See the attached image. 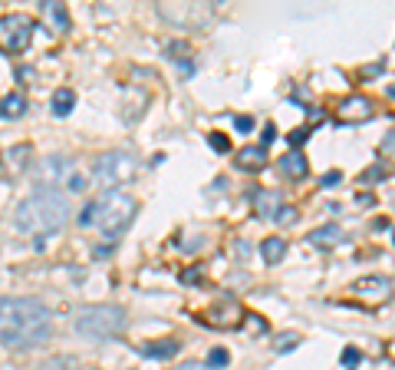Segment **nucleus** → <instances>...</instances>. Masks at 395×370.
Returning a JSON list of instances; mask_svg holds the SVG:
<instances>
[{
  "label": "nucleus",
  "mask_w": 395,
  "mask_h": 370,
  "mask_svg": "<svg viewBox=\"0 0 395 370\" xmlns=\"http://www.w3.org/2000/svg\"><path fill=\"white\" fill-rule=\"evenodd\" d=\"M53 334V314L37 298H0V347L33 350Z\"/></svg>",
  "instance_id": "1"
},
{
  "label": "nucleus",
  "mask_w": 395,
  "mask_h": 370,
  "mask_svg": "<svg viewBox=\"0 0 395 370\" xmlns=\"http://www.w3.org/2000/svg\"><path fill=\"white\" fill-rule=\"evenodd\" d=\"M70 218V199L56 189L40 185L33 195H26L24 202L13 208V229L24 235H49L66 225Z\"/></svg>",
  "instance_id": "2"
},
{
  "label": "nucleus",
  "mask_w": 395,
  "mask_h": 370,
  "mask_svg": "<svg viewBox=\"0 0 395 370\" xmlns=\"http://www.w3.org/2000/svg\"><path fill=\"white\" fill-rule=\"evenodd\" d=\"M136 215H138V202L129 192L115 189V192H106L96 202H89L86 208H83V215H79V225H83V229H86V225H96L106 238H119V235H125V231L132 229Z\"/></svg>",
  "instance_id": "3"
},
{
  "label": "nucleus",
  "mask_w": 395,
  "mask_h": 370,
  "mask_svg": "<svg viewBox=\"0 0 395 370\" xmlns=\"http://www.w3.org/2000/svg\"><path fill=\"white\" fill-rule=\"evenodd\" d=\"M125 331V311L115 305H86L76 311V334L89 341H112Z\"/></svg>",
  "instance_id": "4"
},
{
  "label": "nucleus",
  "mask_w": 395,
  "mask_h": 370,
  "mask_svg": "<svg viewBox=\"0 0 395 370\" xmlns=\"http://www.w3.org/2000/svg\"><path fill=\"white\" fill-rule=\"evenodd\" d=\"M138 172V162L132 153H119V149H112V153L99 155L96 162H92V185L106 192H115L119 185H129V182L136 179Z\"/></svg>",
  "instance_id": "5"
},
{
  "label": "nucleus",
  "mask_w": 395,
  "mask_h": 370,
  "mask_svg": "<svg viewBox=\"0 0 395 370\" xmlns=\"http://www.w3.org/2000/svg\"><path fill=\"white\" fill-rule=\"evenodd\" d=\"M33 17H26V13H7V17H0V47L7 53H24L30 47V40H33Z\"/></svg>",
  "instance_id": "6"
},
{
  "label": "nucleus",
  "mask_w": 395,
  "mask_h": 370,
  "mask_svg": "<svg viewBox=\"0 0 395 370\" xmlns=\"http://www.w3.org/2000/svg\"><path fill=\"white\" fill-rule=\"evenodd\" d=\"M76 172H79L76 162L73 159H63V155H49V159L40 162V182H43V189L60 192V185H70V179H73Z\"/></svg>",
  "instance_id": "7"
},
{
  "label": "nucleus",
  "mask_w": 395,
  "mask_h": 370,
  "mask_svg": "<svg viewBox=\"0 0 395 370\" xmlns=\"http://www.w3.org/2000/svg\"><path fill=\"white\" fill-rule=\"evenodd\" d=\"M392 291V278H385V275H366V278L353 281V294L362 301H389Z\"/></svg>",
  "instance_id": "8"
},
{
  "label": "nucleus",
  "mask_w": 395,
  "mask_h": 370,
  "mask_svg": "<svg viewBox=\"0 0 395 370\" xmlns=\"http://www.w3.org/2000/svg\"><path fill=\"white\" fill-rule=\"evenodd\" d=\"M250 205H254V212L260 218H277V212L284 208V199H280V192L273 189H257L250 192Z\"/></svg>",
  "instance_id": "9"
},
{
  "label": "nucleus",
  "mask_w": 395,
  "mask_h": 370,
  "mask_svg": "<svg viewBox=\"0 0 395 370\" xmlns=\"http://www.w3.org/2000/svg\"><path fill=\"white\" fill-rule=\"evenodd\" d=\"M178 350H182L178 341H148V344L136 347L138 357H148V360H168V357H175Z\"/></svg>",
  "instance_id": "10"
},
{
  "label": "nucleus",
  "mask_w": 395,
  "mask_h": 370,
  "mask_svg": "<svg viewBox=\"0 0 395 370\" xmlns=\"http://www.w3.org/2000/svg\"><path fill=\"white\" fill-rule=\"evenodd\" d=\"M343 238V231H339V225H320V229H313L307 235L309 245H316V248H333L336 242Z\"/></svg>",
  "instance_id": "11"
},
{
  "label": "nucleus",
  "mask_w": 395,
  "mask_h": 370,
  "mask_svg": "<svg viewBox=\"0 0 395 370\" xmlns=\"http://www.w3.org/2000/svg\"><path fill=\"white\" fill-rule=\"evenodd\" d=\"M339 116H343V119H359V123H362V119H369L372 116V102L366 100V96H353V100L343 102Z\"/></svg>",
  "instance_id": "12"
},
{
  "label": "nucleus",
  "mask_w": 395,
  "mask_h": 370,
  "mask_svg": "<svg viewBox=\"0 0 395 370\" xmlns=\"http://www.w3.org/2000/svg\"><path fill=\"white\" fill-rule=\"evenodd\" d=\"M24 113H26L24 93H7V96L0 100V116H3V119H20Z\"/></svg>",
  "instance_id": "13"
},
{
  "label": "nucleus",
  "mask_w": 395,
  "mask_h": 370,
  "mask_svg": "<svg viewBox=\"0 0 395 370\" xmlns=\"http://www.w3.org/2000/svg\"><path fill=\"white\" fill-rule=\"evenodd\" d=\"M280 172L290 176V179H303V176L309 172V166H307V159H303L300 153H287L284 159H280Z\"/></svg>",
  "instance_id": "14"
},
{
  "label": "nucleus",
  "mask_w": 395,
  "mask_h": 370,
  "mask_svg": "<svg viewBox=\"0 0 395 370\" xmlns=\"http://www.w3.org/2000/svg\"><path fill=\"white\" fill-rule=\"evenodd\" d=\"M264 162H267L264 146H244V149L237 153V166L241 169H264Z\"/></svg>",
  "instance_id": "15"
},
{
  "label": "nucleus",
  "mask_w": 395,
  "mask_h": 370,
  "mask_svg": "<svg viewBox=\"0 0 395 370\" xmlns=\"http://www.w3.org/2000/svg\"><path fill=\"white\" fill-rule=\"evenodd\" d=\"M49 106H53V116H70L73 113V106H76V93L70 90V86H60V90L53 93V102H49Z\"/></svg>",
  "instance_id": "16"
},
{
  "label": "nucleus",
  "mask_w": 395,
  "mask_h": 370,
  "mask_svg": "<svg viewBox=\"0 0 395 370\" xmlns=\"http://www.w3.org/2000/svg\"><path fill=\"white\" fill-rule=\"evenodd\" d=\"M260 252H264V261L267 265H277V261H284V255H287V242L284 238H264V245H260Z\"/></svg>",
  "instance_id": "17"
},
{
  "label": "nucleus",
  "mask_w": 395,
  "mask_h": 370,
  "mask_svg": "<svg viewBox=\"0 0 395 370\" xmlns=\"http://www.w3.org/2000/svg\"><path fill=\"white\" fill-rule=\"evenodd\" d=\"M43 13L49 17V24L56 26V30H66V26H70L66 7H63V3H56V0H49V3H43Z\"/></svg>",
  "instance_id": "18"
},
{
  "label": "nucleus",
  "mask_w": 395,
  "mask_h": 370,
  "mask_svg": "<svg viewBox=\"0 0 395 370\" xmlns=\"http://www.w3.org/2000/svg\"><path fill=\"white\" fill-rule=\"evenodd\" d=\"M40 370H76V360L73 357H49L40 364Z\"/></svg>",
  "instance_id": "19"
},
{
  "label": "nucleus",
  "mask_w": 395,
  "mask_h": 370,
  "mask_svg": "<svg viewBox=\"0 0 395 370\" xmlns=\"http://www.w3.org/2000/svg\"><path fill=\"white\" fill-rule=\"evenodd\" d=\"M227 364H231V354H227V350H221V347H214V350L208 354V367H211V370L227 367Z\"/></svg>",
  "instance_id": "20"
},
{
  "label": "nucleus",
  "mask_w": 395,
  "mask_h": 370,
  "mask_svg": "<svg viewBox=\"0 0 395 370\" xmlns=\"http://www.w3.org/2000/svg\"><path fill=\"white\" fill-rule=\"evenodd\" d=\"M208 142H211V149H214V153H227V149H231V139L221 136V132H208Z\"/></svg>",
  "instance_id": "21"
},
{
  "label": "nucleus",
  "mask_w": 395,
  "mask_h": 370,
  "mask_svg": "<svg viewBox=\"0 0 395 370\" xmlns=\"http://www.w3.org/2000/svg\"><path fill=\"white\" fill-rule=\"evenodd\" d=\"M26 155H30V146H17V149H13V153H10V162H13V172H20V169H24V166H26V162H24Z\"/></svg>",
  "instance_id": "22"
},
{
  "label": "nucleus",
  "mask_w": 395,
  "mask_h": 370,
  "mask_svg": "<svg viewBox=\"0 0 395 370\" xmlns=\"http://www.w3.org/2000/svg\"><path fill=\"white\" fill-rule=\"evenodd\" d=\"M296 341H300V334H280V337H277V350H280V354H287V350H293V344Z\"/></svg>",
  "instance_id": "23"
},
{
  "label": "nucleus",
  "mask_w": 395,
  "mask_h": 370,
  "mask_svg": "<svg viewBox=\"0 0 395 370\" xmlns=\"http://www.w3.org/2000/svg\"><path fill=\"white\" fill-rule=\"evenodd\" d=\"M277 222H280V225H293V222H296V208H290V205H284V208L277 212Z\"/></svg>",
  "instance_id": "24"
},
{
  "label": "nucleus",
  "mask_w": 395,
  "mask_h": 370,
  "mask_svg": "<svg viewBox=\"0 0 395 370\" xmlns=\"http://www.w3.org/2000/svg\"><path fill=\"white\" fill-rule=\"evenodd\" d=\"M168 53H188V43H168ZM175 60L185 66V70H191V63H188L185 56H175Z\"/></svg>",
  "instance_id": "25"
},
{
  "label": "nucleus",
  "mask_w": 395,
  "mask_h": 370,
  "mask_svg": "<svg viewBox=\"0 0 395 370\" xmlns=\"http://www.w3.org/2000/svg\"><path fill=\"white\" fill-rule=\"evenodd\" d=\"M385 176H389V169H385V166H376V169H369V172H366V176H362V182H372V179H385Z\"/></svg>",
  "instance_id": "26"
},
{
  "label": "nucleus",
  "mask_w": 395,
  "mask_h": 370,
  "mask_svg": "<svg viewBox=\"0 0 395 370\" xmlns=\"http://www.w3.org/2000/svg\"><path fill=\"white\" fill-rule=\"evenodd\" d=\"M359 360H362V354H359V350H353V347H349V350H343V364H346V367H353V364H359Z\"/></svg>",
  "instance_id": "27"
},
{
  "label": "nucleus",
  "mask_w": 395,
  "mask_h": 370,
  "mask_svg": "<svg viewBox=\"0 0 395 370\" xmlns=\"http://www.w3.org/2000/svg\"><path fill=\"white\" fill-rule=\"evenodd\" d=\"M287 139H290V146H303V142H307V129H293Z\"/></svg>",
  "instance_id": "28"
},
{
  "label": "nucleus",
  "mask_w": 395,
  "mask_h": 370,
  "mask_svg": "<svg viewBox=\"0 0 395 370\" xmlns=\"http://www.w3.org/2000/svg\"><path fill=\"white\" fill-rule=\"evenodd\" d=\"M172 370H211L208 364H198V360H185V364H178V367H172Z\"/></svg>",
  "instance_id": "29"
},
{
  "label": "nucleus",
  "mask_w": 395,
  "mask_h": 370,
  "mask_svg": "<svg viewBox=\"0 0 395 370\" xmlns=\"http://www.w3.org/2000/svg\"><path fill=\"white\" fill-rule=\"evenodd\" d=\"M234 126L241 129V132H250V129H254V119H247V116H237Z\"/></svg>",
  "instance_id": "30"
},
{
  "label": "nucleus",
  "mask_w": 395,
  "mask_h": 370,
  "mask_svg": "<svg viewBox=\"0 0 395 370\" xmlns=\"http://www.w3.org/2000/svg\"><path fill=\"white\" fill-rule=\"evenodd\" d=\"M336 182H339V172H326V176H323V185H326V189L336 185Z\"/></svg>",
  "instance_id": "31"
},
{
  "label": "nucleus",
  "mask_w": 395,
  "mask_h": 370,
  "mask_svg": "<svg viewBox=\"0 0 395 370\" xmlns=\"http://www.w3.org/2000/svg\"><path fill=\"white\" fill-rule=\"evenodd\" d=\"M273 139H277V129L267 126V129H264V146H267V142H273Z\"/></svg>",
  "instance_id": "32"
},
{
  "label": "nucleus",
  "mask_w": 395,
  "mask_h": 370,
  "mask_svg": "<svg viewBox=\"0 0 395 370\" xmlns=\"http://www.w3.org/2000/svg\"><path fill=\"white\" fill-rule=\"evenodd\" d=\"M182 281H185V284H195V281H201V275H195V271H185V275H182Z\"/></svg>",
  "instance_id": "33"
},
{
  "label": "nucleus",
  "mask_w": 395,
  "mask_h": 370,
  "mask_svg": "<svg viewBox=\"0 0 395 370\" xmlns=\"http://www.w3.org/2000/svg\"><path fill=\"white\" fill-rule=\"evenodd\" d=\"M385 93H389V96H392V100H395V86H389V90H385Z\"/></svg>",
  "instance_id": "34"
}]
</instances>
